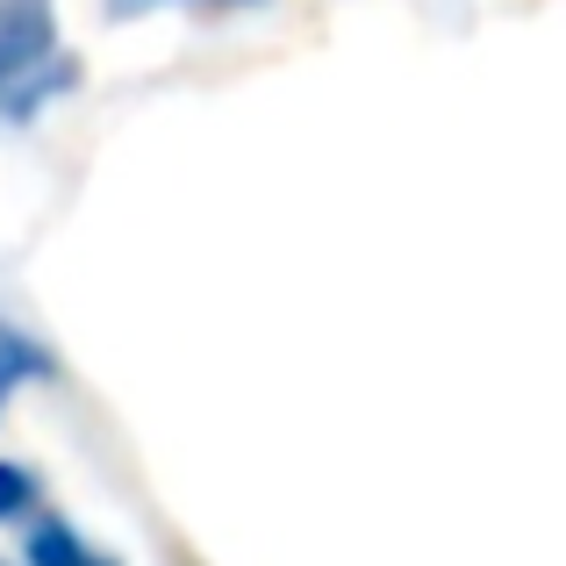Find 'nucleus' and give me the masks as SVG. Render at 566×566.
<instances>
[{
  "mask_svg": "<svg viewBox=\"0 0 566 566\" xmlns=\"http://www.w3.org/2000/svg\"><path fill=\"white\" fill-rule=\"evenodd\" d=\"M43 380H57L51 345L29 337V331H14V323H0V416H8V401L22 395V387H43Z\"/></svg>",
  "mask_w": 566,
  "mask_h": 566,
  "instance_id": "obj_2",
  "label": "nucleus"
},
{
  "mask_svg": "<svg viewBox=\"0 0 566 566\" xmlns=\"http://www.w3.org/2000/svg\"><path fill=\"white\" fill-rule=\"evenodd\" d=\"M57 65V14L51 0H0V94Z\"/></svg>",
  "mask_w": 566,
  "mask_h": 566,
  "instance_id": "obj_1",
  "label": "nucleus"
},
{
  "mask_svg": "<svg viewBox=\"0 0 566 566\" xmlns=\"http://www.w3.org/2000/svg\"><path fill=\"white\" fill-rule=\"evenodd\" d=\"M43 502V488H36V473L22 467V459H0V524H22L29 510Z\"/></svg>",
  "mask_w": 566,
  "mask_h": 566,
  "instance_id": "obj_4",
  "label": "nucleus"
},
{
  "mask_svg": "<svg viewBox=\"0 0 566 566\" xmlns=\"http://www.w3.org/2000/svg\"><path fill=\"white\" fill-rule=\"evenodd\" d=\"M144 8H158V0H115V14H144Z\"/></svg>",
  "mask_w": 566,
  "mask_h": 566,
  "instance_id": "obj_5",
  "label": "nucleus"
},
{
  "mask_svg": "<svg viewBox=\"0 0 566 566\" xmlns=\"http://www.w3.org/2000/svg\"><path fill=\"white\" fill-rule=\"evenodd\" d=\"M222 8H251V0H222Z\"/></svg>",
  "mask_w": 566,
  "mask_h": 566,
  "instance_id": "obj_6",
  "label": "nucleus"
},
{
  "mask_svg": "<svg viewBox=\"0 0 566 566\" xmlns=\"http://www.w3.org/2000/svg\"><path fill=\"white\" fill-rule=\"evenodd\" d=\"M29 566H115V559L94 553L65 516H36V524H29Z\"/></svg>",
  "mask_w": 566,
  "mask_h": 566,
  "instance_id": "obj_3",
  "label": "nucleus"
}]
</instances>
